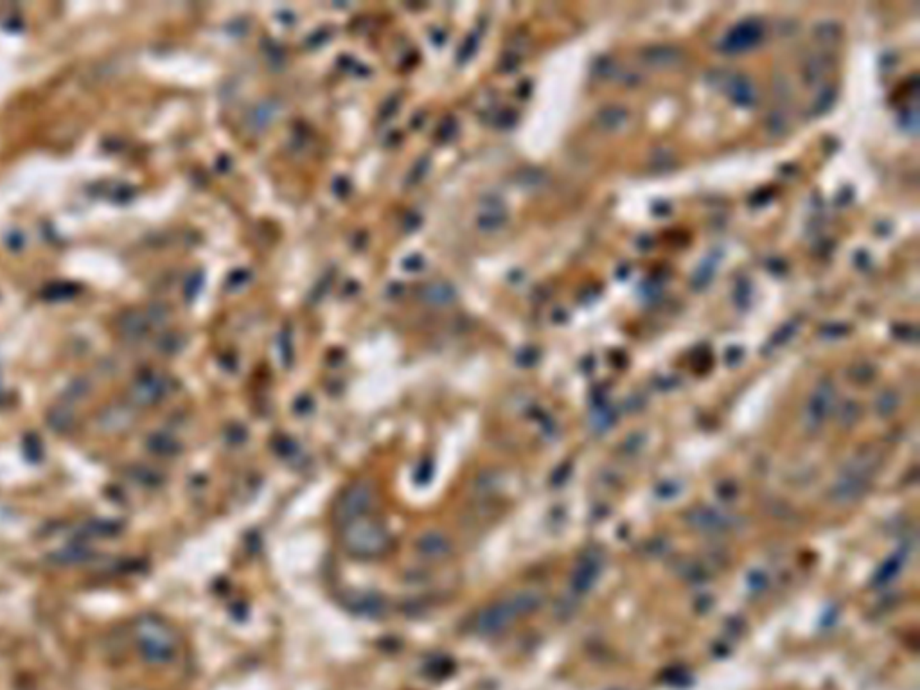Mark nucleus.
I'll use <instances>...</instances> for the list:
<instances>
[{
    "label": "nucleus",
    "instance_id": "nucleus-18",
    "mask_svg": "<svg viewBox=\"0 0 920 690\" xmlns=\"http://www.w3.org/2000/svg\"><path fill=\"white\" fill-rule=\"evenodd\" d=\"M74 419H76L74 410L67 406V404H56L54 409H51L49 413H47V423L56 432H67V430H71L72 425H74Z\"/></svg>",
    "mask_w": 920,
    "mask_h": 690
},
{
    "label": "nucleus",
    "instance_id": "nucleus-9",
    "mask_svg": "<svg viewBox=\"0 0 920 690\" xmlns=\"http://www.w3.org/2000/svg\"><path fill=\"white\" fill-rule=\"evenodd\" d=\"M414 550L426 563H442L453 556V541L442 531H426L417 536Z\"/></svg>",
    "mask_w": 920,
    "mask_h": 690
},
{
    "label": "nucleus",
    "instance_id": "nucleus-13",
    "mask_svg": "<svg viewBox=\"0 0 920 690\" xmlns=\"http://www.w3.org/2000/svg\"><path fill=\"white\" fill-rule=\"evenodd\" d=\"M631 122V112L622 105H606L595 115V124L606 133H618Z\"/></svg>",
    "mask_w": 920,
    "mask_h": 690
},
{
    "label": "nucleus",
    "instance_id": "nucleus-26",
    "mask_svg": "<svg viewBox=\"0 0 920 690\" xmlns=\"http://www.w3.org/2000/svg\"><path fill=\"white\" fill-rule=\"evenodd\" d=\"M90 552L83 547H68L64 552H59L56 559L58 563H80L83 559H89Z\"/></svg>",
    "mask_w": 920,
    "mask_h": 690
},
{
    "label": "nucleus",
    "instance_id": "nucleus-5",
    "mask_svg": "<svg viewBox=\"0 0 920 690\" xmlns=\"http://www.w3.org/2000/svg\"><path fill=\"white\" fill-rule=\"evenodd\" d=\"M875 469H877V455L861 453L838 476L836 485L832 487V498L841 504L857 500L874 478Z\"/></svg>",
    "mask_w": 920,
    "mask_h": 690
},
{
    "label": "nucleus",
    "instance_id": "nucleus-14",
    "mask_svg": "<svg viewBox=\"0 0 920 690\" xmlns=\"http://www.w3.org/2000/svg\"><path fill=\"white\" fill-rule=\"evenodd\" d=\"M832 68V58L827 52H815L803 61L802 80L807 87H822Z\"/></svg>",
    "mask_w": 920,
    "mask_h": 690
},
{
    "label": "nucleus",
    "instance_id": "nucleus-3",
    "mask_svg": "<svg viewBox=\"0 0 920 690\" xmlns=\"http://www.w3.org/2000/svg\"><path fill=\"white\" fill-rule=\"evenodd\" d=\"M133 638L140 656L153 665L171 663L178 654V638L159 617H140L133 624Z\"/></svg>",
    "mask_w": 920,
    "mask_h": 690
},
{
    "label": "nucleus",
    "instance_id": "nucleus-32",
    "mask_svg": "<svg viewBox=\"0 0 920 690\" xmlns=\"http://www.w3.org/2000/svg\"><path fill=\"white\" fill-rule=\"evenodd\" d=\"M200 284H202V275L198 274L193 275V277L189 279V282L185 284V293H187V297H193V295L200 290Z\"/></svg>",
    "mask_w": 920,
    "mask_h": 690
},
{
    "label": "nucleus",
    "instance_id": "nucleus-6",
    "mask_svg": "<svg viewBox=\"0 0 920 690\" xmlns=\"http://www.w3.org/2000/svg\"><path fill=\"white\" fill-rule=\"evenodd\" d=\"M764 36V22L753 17L744 18L726 31V34L717 42V49L724 54H740V52L753 51L755 47L761 45Z\"/></svg>",
    "mask_w": 920,
    "mask_h": 690
},
{
    "label": "nucleus",
    "instance_id": "nucleus-27",
    "mask_svg": "<svg viewBox=\"0 0 920 690\" xmlns=\"http://www.w3.org/2000/svg\"><path fill=\"white\" fill-rule=\"evenodd\" d=\"M714 270H715L714 265H710V263H705V265H703L701 268L696 272V274H694V277H692L694 288H696V290H701V288L708 286L712 279H714Z\"/></svg>",
    "mask_w": 920,
    "mask_h": 690
},
{
    "label": "nucleus",
    "instance_id": "nucleus-17",
    "mask_svg": "<svg viewBox=\"0 0 920 690\" xmlns=\"http://www.w3.org/2000/svg\"><path fill=\"white\" fill-rule=\"evenodd\" d=\"M812 36L816 42L824 43V45H834L843 38V27L834 20H822L812 29Z\"/></svg>",
    "mask_w": 920,
    "mask_h": 690
},
{
    "label": "nucleus",
    "instance_id": "nucleus-24",
    "mask_svg": "<svg viewBox=\"0 0 920 690\" xmlns=\"http://www.w3.org/2000/svg\"><path fill=\"white\" fill-rule=\"evenodd\" d=\"M900 404L899 394L895 390H884L881 396L875 399V410L882 416H888V413H893L897 410V406Z\"/></svg>",
    "mask_w": 920,
    "mask_h": 690
},
{
    "label": "nucleus",
    "instance_id": "nucleus-8",
    "mask_svg": "<svg viewBox=\"0 0 920 690\" xmlns=\"http://www.w3.org/2000/svg\"><path fill=\"white\" fill-rule=\"evenodd\" d=\"M171 390V379L160 372H144L135 379L130 388V399L137 404H155L164 399Z\"/></svg>",
    "mask_w": 920,
    "mask_h": 690
},
{
    "label": "nucleus",
    "instance_id": "nucleus-15",
    "mask_svg": "<svg viewBox=\"0 0 920 690\" xmlns=\"http://www.w3.org/2000/svg\"><path fill=\"white\" fill-rule=\"evenodd\" d=\"M149 325H152V322L147 318L146 311H139V309H130V311L122 313L117 320L119 332L128 342L143 340L149 331Z\"/></svg>",
    "mask_w": 920,
    "mask_h": 690
},
{
    "label": "nucleus",
    "instance_id": "nucleus-22",
    "mask_svg": "<svg viewBox=\"0 0 920 690\" xmlns=\"http://www.w3.org/2000/svg\"><path fill=\"white\" fill-rule=\"evenodd\" d=\"M766 126H768L769 133L773 135H784L787 130H789V117H787L786 112H782V110H773V112H769L768 119H766Z\"/></svg>",
    "mask_w": 920,
    "mask_h": 690
},
{
    "label": "nucleus",
    "instance_id": "nucleus-25",
    "mask_svg": "<svg viewBox=\"0 0 920 690\" xmlns=\"http://www.w3.org/2000/svg\"><path fill=\"white\" fill-rule=\"evenodd\" d=\"M505 223H507V214H505V212H502V211H498V209H492L491 212L483 214L482 218H480V221H479L480 227H482L483 230H488V232L489 230H498V228L504 227Z\"/></svg>",
    "mask_w": 920,
    "mask_h": 690
},
{
    "label": "nucleus",
    "instance_id": "nucleus-20",
    "mask_svg": "<svg viewBox=\"0 0 920 690\" xmlns=\"http://www.w3.org/2000/svg\"><path fill=\"white\" fill-rule=\"evenodd\" d=\"M78 291H80V288L72 282H54L42 291V297L49 302H61V300L72 299Z\"/></svg>",
    "mask_w": 920,
    "mask_h": 690
},
{
    "label": "nucleus",
    "instance_id": "nucleus-10",
    "mask_svg": "<svg viewBox=\"0 0 920 690\" xmlns=\"http://www.w3.org/2000/svg\"><path fill=\"white\" fill-rule=\"evenodd\" d=\"M640 61L649 68L669 71V68L680 67L685 61V52L681 47L673 45V43H652V45L643 47L640 52Z\"/></svg>",
    "mask_w": 920,
    "mask_h": 690
},
{
    "label": "nucleus",
    "instance_id": "nucleus-23",
    "mask_svg": "<svg viewBox=\"0 0 920 690\" xmlns=\"http://www.w3.org/2000/svg\"><path fill=\"white\" fill-rule=\"evenodd\" d=\"M649 166H651L652 171L656 172L669 171V169H673L674 166V155L671 153V149H667V147H660V149H656V152L651 155V159H649Z\"/></svg>",
    "mask_w": 920,
    "mask_h": 690
},
{
    "label": "nucleus",
    "instance_id": "nucleus-31",
    "mask_svg": "<svg viewBox=\"0 0 920 690\" xmlns=\"http://www.w3.org/2000/svg\"><path fill=\"white\" fill-rule=\"evenodd\" d=\"M6 243H8L9 249L20 250L22 247H24V236H22V232H18V230L11 232V234L8 236V240H6Z\"/></svg>",
    "mask_w": 920,
    "mask_h": 690
},
{
    "label": "nucleus",
    "instance_id": "nucleus-1",
    "mask_svg": "<svg viewBox=\"0 0 920 690\" xmlns=\"http://www.w3.org/2000/svg\"><path fill=\"white\" fill-rule=\"evenodd\" d=\"M541 594L534 589H521L509 597L488 604L471 617L469 629L476 635L495 636L507 631L520 619L534 613L541 606Z\"/></svg>",
    "mask_w": 920,
    "mask_h": 690
},
{
    "label": "nucleus",
    "instance_id": "nucleus-19",
    "mask_svg": "<svg viewBox=\"0 0 920 690\" xmlns=\"http://www.w3.org/2000/svg\"><path fill=\"white\" fill-rule=\"evenodd\" d=\"M147 448L155 451V453L164 455V457H169V455H175L180 451V444L175 441V437L164 434V432H156V434H153L152 437L147 439Z\"/></svg>",
    "mask_w": 920,
    "mask_h": 690
},
{
    "label": "nucleus",
    "instance_id": "nucleus-2",
    "mask_svg": "<svg viewBox=\"0 0 920 690\" xmlns=\"http://www.w3.org/2000/svg\"><path fill=\"white\" fill-rule=\"evenodd\" d=\"M338 538L345 554L360 561L383 559L394 547L390 532L376 514L345 523L338 529Z\"/></svg>",
    "mask_w": 920,
    "mask_h": 690
},
{
    "label": "nucleus",
    "instance_id": "nucleus-7",
    "mask_svg": "<svg viewBox=\"0 0 920 690\" xmlns=\"http://www.w3.org/2000/svg\"><path fill=\"white\" fill-rule=\"evenodd\" d=\"M834 399H836L834 383L828 378H824L816 385L805 406V417L803 419H805V426L811 432L822 428L827 423L828 416L832 412V406H834Z\"/></svg>",
    "mask_w": 920,
    "mask_h": 690
},
{
    "label": "nucleus",
    "instance_id": "nucleus-28",
    "mask_svg": "<svg viewBox=\"0 0 920 690\" xmlns=\"http://www.w3.org/2000/svg\"><path fill=\"white\" fill-rule=\"evenodd\" d=\"M87 392H89V381H87V379L78 378V379H74L71 385H68V388L65 390V396H67L71 401H74V399H80V397H83Z\"/></svg>",
    "mask_w": 920,
    "mask_h": 690
},
{
    "label": "nucleus",
    "instance_id": "nucleus-29",
    "mask_svg": "<svg viewBox=\"0 0 920 690\" xmlns=\"http://www.w3.org/2000/svg\"><path fill=\"white\" fill-rule=\"evenodd\" d=\"M273 114H275V112H273L272 106L263 105V106H259V108H257L256 112L252 114V121L256 122L257 126H265V124H268V122L272 121Z\"/></svg>",
    "mask_w": 920,
    "mask_h": 690
},
{
    "label": "nucleus",
    "instance_id": "nucleus-11",
    "mask_svg": "<svg viewBox=\"0 0 920 690\" xmlns=\"http://www.w3.org/2000/svg\"><path fill=\"white\" fill-rule=\"evenodd\" d=\"M344 604L353 613L360 615V617H369V619L383 617L387 613V602L374 592H351L347 597H344Z\"/></svg>",
    "mask_w": 920,
    "mask_h": 690
},
{
    "label": "nucleus",
    "instance_id": "nucleus-21",
    "mask_svg": "<svg viewBox=\"0 0 920 690\" xmlns=\"http://www.w3.org/2000/svg\"><path fill=\"white\" fill-rule=\"evenodd\" d=\"M425 299L430 304H441V306H444V304H450L455 299V293L446 284H432V286L425 290Z\"/></svg>",
    "mask_w": 920,
    "mask_h": 690
},
{
    "label": "nucleus",
    "instance_id": "nucleus-4",
    "mask_svg": "<svg viewBox=\"0 0 920 690\" xmlns=\"http://www.w3.org/2000/svg\"><path fill=\"white\" fill-rule=\"evenodd\" d=\"M378 505L379 494L374 482L369 478H358L345 489H342L337 501L333 504V522H335L337 529H340L345 523L358 520V518L376 514Z\"/></svg>",
    "mask_w": 920,
    "mask_h": 690
},
{
    "label": "nucleus",
    "instance_id": "nucleus-30",
    "mask_svg": "<svg viewBox=\"0 0 920 690\" xmlns=\"http://www.w3.org/2000/svg\"><path fill=\"white\" fill-rule=\"evenodd\" d=\"M796 329H798L796 322H787V324L784 325V328L778 329L777 335H775V344L780 347V344H784V342H787L789 338H793V335L796 332ZM777 345H775V347H777Z\"/></svg>",
    "mask_w": 920,
    "mask_h": 690
},
{
    "label": "nucleus",
    "instance_id": "nucleus-16",
    "mask_svg": "<svg viewBox=\"0 0 920 690\" xmlns=\"http://www.w3.org/2000/svg\"><path fill=\"white\" fill-rule=\"evenodd\" d=\"M836 97L838 90L834 85H822L818 92H816L815 99H812L811 108H809L812 117H819V115L827 114L828 110L834 106V103H836Z\"/></svg>",
    "mask_w": 920,
    "mask_h": 690
},
{
    "label": "nucleus",
    "instance_id": "nucleus-12",
    "mask_svg": "<svg viewBox=\"0 0 920 690\" xmlns=\"http://www.w3.org/2000/svg\"><path fill=\"white\" fill-rule=\"evenodd\" d=\"M724 89H726L731 101L736 103L737 106H740V108H753L757 105L759 90H757L752 78L746 76V74L728 76L726 81H724Z\"/></svg>",
    "mask_w": 920,
    "mask_h": 690
}]
</instances>
